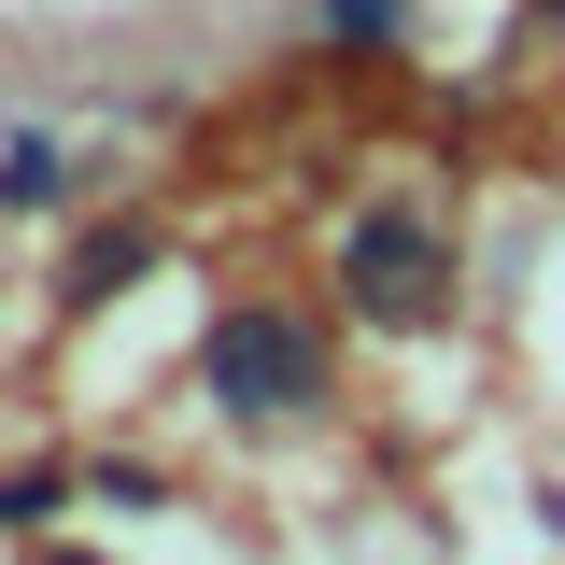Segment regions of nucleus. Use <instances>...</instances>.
I'll list each match as a JSON object with an SVG mask.
<instances>
[{
    "instance_id": "nucleus-2",
    "label": "nucleus",
    "mask_w": 565,
    "mask_h": 565,
    "mask_svg": "<svg viewBox=\"0 0 565 565\" xmlns=\"http://www.w3.org/2000/svg\"><path fill=\"white\" fill-rule=\"evenodd\" d=\"M353 282H367L382 311H424V297H438V241H424L411 212H367V226H353Z\"/></svg>"
},
{
    "instance_id": "nucleus-3",
    "label": "nucleus",
    "mask_w": 565,
    "mask_h": 565,
    "mask_svg": "<svg viewBox=\"0 0 565 565\" xmlns=\"http://www.w3.org/2000/svg\"><path fill=\"white\" fill-rule=\"evenodd\" d=\"M141 269V241H128V226H114V241H85V255H71V297H114V282H128Z\"/></svg>"
},
{
    "instance_id": "nucleus-1",
    "label": "nucleus",
    "mask_w": 565,
    "mask_h": 565,
    "mask_svg": "<svg viewBox=\"0 0 565 565\" xmlns=\"http://www.w3.org/2000/svg\"><path fill=\"white\" fill-rule=\"evenodd\" d=\"M212 396H226V411H311V396H326L311 326H282V311H226V326H212Z\"/></svg>"
}]
</instances>
